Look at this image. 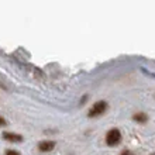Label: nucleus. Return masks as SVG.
<instances>
[{"label":"nucleus","instance_id":"f257e3e1","mask_svg":"<svg viewBox=\"0 0 155 155\" xmlns=\"http://www.w3.org/2000/svg\"><path fill=\"white\" fill-rule=\"evenodd\" d=\"M106 109H107V103L104 102V100H99V102H96L93 106L90 107L87 116H89V117H97V116H102L103 113L106 111Z\"/></svg>","mask_w":155,"mask_h":155},{"label":"nucleus","instance_id":"f03ea898","mask_svg":"<svg viewBox=\"0 0 155 155\" xmlns=\"http://www.w3.org/2000/svg\"><path fill=\"white\" fill-rule=\"evenodd\" d=\"M120 141H121V133H120V130H118V128H111V130H109V133L106 134L107 145L113 147V145H117Z\"/></svg>","mask_w":155,"mask_h":155},{"label":"nucleus","instance_id":"7ed1b4c3","mask_svg":"<svg viewBox=\"0 0 155 155\" xmlns=\"http://www.w3.org/2000/svg\"><path fill=\"white\" fill-rule=\"evenodd\" d=\"M54 148H55V143H54V141H49V140L41 141V143L38 144V150L42 152H49V151H52Z\"/></svg>","mask_w":155,"mask_h":155},{"label":"nucleus","instance_id":"20e7f679","mask_svg":"<svg viewBox=\"0 0 155 155\" xmlns=\"http://www.w3.org/2000/svg\"><path fill=\"white\" fill-rule=\"evenodd\" d=\"M3 138L7 141H12V143H21L23 141V137L20 134H16V133H3Z\"/></svg>","mask_w":155,"mask_h":155},{"label":"nucleus","instance_id":"39448f33","mask_svg":"<svg viewBox=\"0 0 155 155\" xmlns=\"http://www.w3.org/2000/svg\"><path fill=\"white\" fill-rule=\"evenodd\" d=\"M133 118L138 123H145L148 120V116L145 114V113H143V111H140V113H135V114L133 116Z\"/></svg>","mask_w":155,"mask_h":155},{"label":"nucleus","instance_id":"423d86ee","mask_svg":"<svg viewBox=\"0 0 155 155\" xmlns=\"http://www.w3.org/2000/svg\"><path fill=\"white\" fill-rule=\"evenodd\" d=\"M6 155H20V152H17L16 150H7Z\"/></svg>","mask_w":155,"mask_h":155},{"label":"nucleus","instance_id":"0eeeda50","mask_svg":"<svg viewBox=\"0 0 155 155\" xmlns=\"http://www.w3.org/2000/svg\"><path fill=\"white\" fill-rule=\"evenodd\" d=\"M0 126H6V120L2 116H0Z\"/></svg>","mask_w":155,"mask_h":155},{"label":"nucleus","instance_id":"6e6552de","mask_svg":"<svg viewBox=\"0 0 155 155\" xmlns=\"http://www.w3.org/2000/svg\"><path fill=\"white\" fill-rule=\"evenodd\" d=\"M121 155H133V154H131V152L128 151V150H126V151H123V152H121Z\"/></svg>","mask_w":155,"mask_h":155},{"label":"nucleus","instance_id":"1a4fd4ad","mask_svg":"<svg viewBox=\"0 0 155 155\" xmlns=\"http://www.w3.org/2000/svg\"><path fill=\"white\" fill-rule=\"evenodd\" d=\"M154 155H155V154H154Z\"/></svg>","mask_w":155,"mask_h":155}]
</instances>
